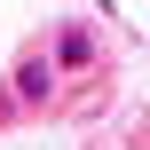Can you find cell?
<instances>
[{"mask_svg":"<svg viewBox=\"0 0 150 150\" xmlns=\"http://www.w3.org/2000/svg\"><path fill=\"white\" fill-rule=\"evenodd\" d=\"M47 55H55L63 71H95V55H103V47H95V32H87V24H55Z\"/></svg>","mask_w":150,"mask_h":150,"instance_id":"cell-2","label":"cell"},{"mask_svg":"<svg viewBox=\"0 0 150 150\" xmlns=\"http://www.w3.org/2000/svg\"><path fill=\"white\" fill-rule=\"evenodd\" d=\"M55 71H63V63H55L47 47H24V55H16V71H8V95L32 111V103H47V95H55Z\"/></svg>","mask_w":150,"mask_h":150,"instance_id":"cell-1","label":"cell"}]
</instances>
